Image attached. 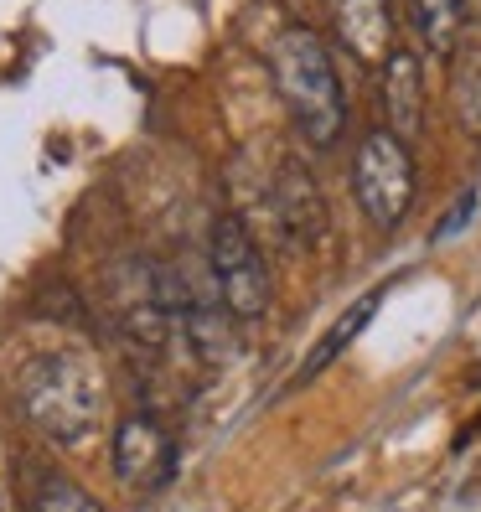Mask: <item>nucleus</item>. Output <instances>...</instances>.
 <instances>
[{
  "instance_id": "f257e3e1",
  "label": "nucleus",
  "mask_w": 481,
  "mask_h": 512,
  "mask_svg": "<svg viewBox=\"0 0 481 512\" xmlns=\"http://www.w3.org/2000/svg\"><path fill=\"white\" fill-rule=\"evenodd\" d=\"M21 414L37 435H47L52 445H88L104 425V368L94 363V352L83 347H63V352H42L37 363H26L21 383H16Z\"/></svg>"
},
{
  "instance_id": "f03ea898",
  "label": "nucleus",
  "mask_w": 481,
  "mask_h": 512,
  "mask_svg": "<svg viewBox=\"0 0 481 512\" xmlns=\"http://www.w3.org/2000/svg\"><path fill=\"white\" fill-rule=\"evenodd\" d=\"M269 73H275V88L295 119V130L311 145H337L342 125H347V94L332 63V47L316 26H285L269 47Z\"/></svg>"
},
{
  "instance_id": "7ed1b4c3",
  "label": "nucleus",
  "mask_w": 481,
  "mask_h": 512,
  "mask_svg": "<svg viewBox=\"0 0 481 512\" xmlns=\"http://www.w3.org/2000/svg\"><path fill=\"white\" fill-rule=\"evenodd\" d=\"M207 269H213V290L223 300V311L233 321H259L275 300V280H269L264 249L244 218H213V233H207Z\"/></svg>"
},
{
  "instance_id": "20e7f679",
  "label": "nucleus",
  "mask_w": 481,
  "mask_h": 512,
  "mask_svg": "<svg viewBox=\"0 0 481 512\" xmlns=\"http://www.w3.org/2000/svg\"><path fill=\"white\" fill-rule=\"evenodd\" d=\"M352 197L378 233H394L414 207V150L388 130H368L352 150Z\"/></svg>"
},
{
  "instance_id": "39448f33",
  "label": "nucleus",
  "mask_w": 481,
  "mask_h": 512,
  "mask_svg": "<svg viewBox=\"0 0 481 512\" xmlns=\"http://www.w3.org/2000/svg\"><path fill=\"white\" fill-rule=\"evenodd\" d=\"M176 471V440L161 419L150 414H130L119 419L114 430V481L135 497H150L161 492Z\"/></svg>"
},
{
  "instance_id": "423d86ee",
  "label": "nucleus",
  "mask_w": 481,
  "mask_h": 512,
  "mask_svg": "<svg viewBox=\"0 0 481 512\" xmlns=\"http://www.w3.org/2000/svg\"><path fill=\"white\" fill-rule=\"evenodd\" d=\"M269 207H275V218H280V233L290 238V244L300 249H311L326 238V228H332V213H326V197L316 187V176L306 161H295L285 156L275 166V182H269Z\"/></svg>"
},
{
  "instance_id": "0eeeda50",
  "label": "nucleus",
  "mask_w": 481,
  "mask_h": 512,
  "mask_svg": "<svg viewBox=\"0 0 481 512\" xmlns=\"http://www.w3.org/2000/svg\"><path fill=\"white\" fill-rule=\"evenodd\" d=\"M383 119V130L399 135L404 145L425 135V63L409 47H394L383 57Z\"/></svg>"
},
{
  "instance_id": "6e6552de",
  "label": "nucleus",
  "mask_w": 481,
  "mask_h": 512,
  "mask_svg": "<svg viewBox=\"0 0 481 512\" xmlns=\"http://www.w3.org/2000/svg\"><path fill=\"white\" fill-rule=\"evenodd\" d=\"M337 42L368 68H383L394 52V0H332Z\"/></svg>"
},
{
  "instance_id": "1a4fd4ad",
  "label": "nucleus",
  "mask_w": 481,
  "mask_h": 512,
  "mask_svg": "<svg viewBox=\"0 0 481 512\" xmlns=\"http://www.w3.org/2000/svg\"><path fill=\"white\" fill-rule=\"evenodd\" d=\"M233 316L223 311V300H218V290L213 295H192L187 300V311L176 316V326H171V337H182L187 342V352L197 357L202 368H223V363H233V352H238V337H233Z\"/></svg>"
},
{
  "instance_id": "9d476101",
  "label": "nucleus",
  "mask_w": 481,
  "mask_h": 512,
  "mask_svg": "<svg viewBox=\"0 0 481 512\" xmlns=\"http://www.w3.org/2000/svg\"><path fill=\"white\" fill-rule=\"evenodd\" d=\"M378 300H383V290H368V295H357L352 300V306L337 316V326L332 331H326V337L311 347V357H306V363H300V373H295V383H311V378H321L326 368H332L337 363V357L352 347V337H357V331H363L368 321H373V311H378Z\"/></svg>"
},
{
  "instance_id": "9b49d317",
  "label": "nucleus",
  "mask_w": 481,
  "mask_h": 512,
  "mask_svg": "<svg viewBox=\"0 0 481 512\" xmlns=\"http://www.w3.org/2000/svg\"><path fill=\"white\" fill-rule=\"evenodd\" d=\"M414 21H419V37L435 57H450L461 42V26H466V0H414Z\"/></svg>"
},
{
  "instance_id": "f8f14e48",
  "label": "nucleus",
  "mask_w": 481,
  "mask_h": 512,
  "mask_svg": "<svg viewBox=\"0 0 481 512\" xmlns=\"http://www.w3.org/2000/svg\"><path fill=\"white\" fill-rule=\"evenodd\" d=\"M37 512H104L94 492H83L78 481L68 476H52L42 481V492H37Z\"/></svg>"
},
{
  "instance_id": "ddd939ff",
  "label": "nucleus",
  "mask_w": 481,
  "mask_h": 512,
  "mask_svg": "<svg viewBox=\"0 0 481 512\" xmlns=\"http://www.w3.org/2000/svg\"><path fill=\"white\" fill-rule=\"evenodd\" d=\"M471 213H476V192H466L456 207H450V213H445V223L435 228V238H450V233H461L466 223H471Z\"/></svg>"
},
{
  "instance_id": "4468645a",
  "label": "nucleus",
  "mask_w": 481,
  "mask_h": 512,
  "mask_svg": "<svg viewBox=\"0 0 481 512\" xmlns=\"http://www.w3.org/2000/svg\"><path fill=\"white\" fill-rule=\"evenodd\" d=\"M285 6H290V11H306V6H311V0H285Z\"/></svg>"
},
{
  "instance_id": "2eb2a0df",
  "label": "nucleus",
  "mask_w": 481,
  "mask_h": 512,
  "mask_svg": "<svg viewBox=\"0 0 481 512\" xmlns=\"http://www.w3.org/2000/svg\"><path fill=\"white\" fill-rule=\"evenodd\" d=\"M0 507H6V502H0Z\"/></svg>"
}]
</instances>
